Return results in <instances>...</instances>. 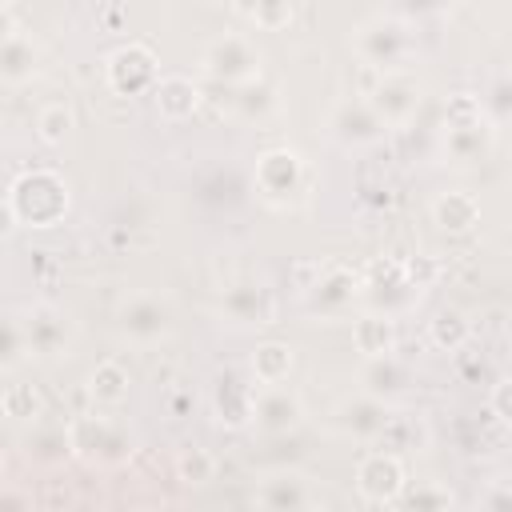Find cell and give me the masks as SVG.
<instances>
[{"mask_svg":"<svg viewBox=\"0 0 512 512\" xmlns=\"http://www.w3.org/2000/svg\"><path fill=\"white\" fill-rule=\"evenodd\" d=\"M4 212H8V228L12 224L52 228L68 212V184L52 168H28L8 184Z\"/></svg>","mask_w":512,"mask_h":512,"instance_id":"cell-1","label":"cell"},{"mask_svg":"<svg viewBox=\"0 0 512 512\" xmlns=\"http://www.w3.org/2000/svg\"><path fill=\"white\" fill-rule=\"evenodd\" d=\"M352 48L360 64L396 72V68H408V60L416 56V32L400 16H372L352 32Z\"/></svg>","mask_w":512,"mask_h":512,"instance_id":"cell-2","label":"cell"},{"mask_svg":"<svg viewBox=\"0 0 512 512\" xmlns=\"http://www.w3.org/2000/svg\"><path fill=\"white\" fill-rule=\"evenodd\" d=\"M104 76H108V88L116 96H136V92H152L160 72H156V52L140 40L116 48L108 60H104Z\"/></svg>","mask_w":512,"mask_h":512,"instance_id":"cell-3","label":"cell"},{"mask_svg":"<svg viewBox=\"0 0 512 512\" xmlns=\"http://www.w3.org/2000/svg\"><path fill=\"white\" fill-rule=\"evenodd\" d=\"M360 288H364V276L352 272L348 264H336L332 260V264H320L316 280L304 288V304L316 316H340L344 308H352V300L360 296Z\"/></svg>","mask_w":512,"mask_h":512,"instance_id":"cell-4","label":"cell"},{"mask_svg":"<svg viewBox=\"0 0 512 512\" xmlns=\"http://www.w3.org/2000/svg\"><path fill=\"white\" fill-rule=\"evenodd\" d=\"M420 96H424V88H420V80H416L408 68L380 72L376 84H372V92H368L372 108L380 112V120H384L388 128L408 124V120L416 116V108H420Z\"/></svg>","mask_w":512,"mask_h":512,"instance_id":"cell-5","label":"cell"},{"mask_svg":"<svg viewBox=\"0 0 512 512\" xmlns=\"http://www.w3.org/2000/svg\"><path fill=\"white\" fill-rule=\"evenodd\" d=\"M204 72L220 84H248L260 76V52L248 36H220L204 48Z\"/></svg>","mask_w":512,"mask_h":512,"instance_id":"cell-6","label":"cell"},{"mask_svg":"<svg viewBox=\"0 0 512 512\" xmlns=\"http://www.w3.org/2000/svg\"><path fill=\"white\" fill-rule=\"evenodd\" d=\"M68 448L80 460H100V464H116L128 456V440L116 424H108L104 416H76L68 424Z\"/></svg>","mask_w":512,"mask_h":512,"instance_id":"cell-7","label":"cell"},{"mask_svg":"<svg viewBox=\"0 0 512 512\" xmlns=\"http://www.w3.org/2000/svg\"><path fill=\"white\" fill-rule=\"evenodd\" d=\"M404 484H408L404 480V460L396 452H388V448L368 452L360 460V468H356V488H360V496L368 504H392V500H400Z\"/></svg>","mask_w":512,"mask_h":512,"instance_id":"cell-8","label":"cell"},{"mask_svg":"<svg viewBox=\"0 0 512 512\" xmlns=\"http://www.w3.org/2000/svg\"><path fill=\"white\" fill-rule=\"evenodd\" d=\"M384 120H380V112L372 108V100L368 96H348V100H340L336 104V112H332V136L340 140V144H348V148H368V144H376L380 136H384Z\"/></svg>","mask_w":512,"mask_h":512,"instance_id":"cell-9","label":"cell"},{"mask_svg":"<svg viewBox=\"0 0 512 512\" xmlns=\"http://www.w3.org/2000/svg\"><path fill=\"white\" fill-rule=\"evenodd\" d=\"M116 324H120V332H124L128 340H136V344H152V340H160V336L172 328V312H168V300H164V296H156V292H140V296L124 300Z\"/></svg>","mask_w":512,"mask_h":512,"instance_id":"cell-10","label":"cell"},{"mask_svg":"<svg viewBox=\"0 0 512 512\" xmlns=\"http://www.w3.org/2000/svg\"><path fill=\"white\" fill-rule=\"evenodd\" d=\"M300 184H304V164L292 148H268L256 160V188L268 200H288L300 192Z\"/></svg>","mask_w":512,"mask_h":512,"instance_id":"cell-11","label":"cell"},{"mask_svg":"<svg viewBox=\"0 0 512 512\" xmlns=\"http://www.w3.org/2000/svg\"><path fill=\"white\" fill-rule=\"evenodd\" d=\"M252 408H256V384H248L240 372L228 368L212 380V412L224 428L252 424Z\"/></svg>","mask_w":512,"mask_h":512,"instance_id":"cell-12","label":"cell"},{"mask_svg":"<svg viewBox=\"0 0 512 512\" xmlns=\"http://www.w3.org/2000/svg\"><path fill=\"white\" fill-rule=\"evenodd\" d=\"M24 336H28V352L32 356H60L68 348V316L52 304H32L24 316Z\"/></svg>","mask_w":512,"mask_h":512,"instance_id":"cell-13","label":"cell"},{"mask_svg":"<svg viewBox=\"0 0 512 512\" xmlns=\"http://www.w3.org/2000/svg\"><path fill=\"white\" fill-rule=\"evenodd\" d=\"M220 308H224L236 324H272V316H276L272 292H268L264 284H256V280L232 284V288L220 296Z\"/></svg>","mask_w":512,"mask_h":512,"instance_id":"cell-14","label":"cell"},{"mask_svg":"<svg viewBox=\"0 0 512 512\" xmlns=\"http://www.w3.org/2000/svg\"><path fill=\"white\" fill-rule=\"evenodd\" d=\"M360 380H364V392H368V396H376V400L388 404V400H396V396L408 392V384H412V368H408L396 352H388V356H372V360L364 364Z\"/></svg>","mask_w":512,"mask_h":512,"instance_id":"cell-15","label":"cell"},{"mask_svg":"<svg viewBox=\"0 0 512 512\" xmlns=\"http://www.w3.org/2000/svg\"><path fill=\"white\" fill-rule=\"evenodd\" d=\"M300 400H296V392H288V388H280V384H264L260 392H256V408H252V420L264 428V432H288V428H296L300 424Z\"/></svg>","mask_w":512,"mask_h":512,"instance_id":"cell-16","label":"cell"},{"mask_svg":"<svg viewBox=\"0 0 512 512\" xmlns=\"http://www.w3.org/2000/svg\"><path fill=\"white\" fill-rule=\"evenodd\" d=\"M152 100H156V112L176 124V120H188L200 108V88L188 76H160L156 88H152Z\"/></svg>","mask_w":512,"mask_h":512,"instance_id":"cell-17","label":"cell"},{"mask_svg":"<svg viewBox=\"0 0 512 512\" xmlns=\"http://www.w3.org/2000/svg\"><path fill=\"white\" fill-rule=\"evenodd\" d=\"M492 136H496L492 120H480V124H468V128H444V152L460 164H472V160L488 156Z\"/></svg>","mask_w":512,"mask_h":512,"instance_id":"cell-18","label":"cell"},{"mask_svg":"<svg viewBox=\"0 0 512 512\" xmlns=\"http://www.w3.org/2000/svg\"><path fill=\"white\" fill-rule=\"evenodd\" d=\"M352 344H356V352H364L368 360L396 352V324H392V316H388V312H384V316H380V312L360 316V320L352 324Z\"/></svg>","mask_w":512,"mask_h":512,"instance_id":"cell-19","label":"cell"},{"mask_svg":"<svg viewBox=\"0 0 512 512\" xmlns=\"http://www.w3.org/2000/svg\"><path fill=\"white\" fill-rule=\"evenodd\" d=\"M432 220L444 232H468L480 220V204L472 192H444L432 200Z\"/></svg>","mask_w":512,"mask_h":512,"instance_id":"cell-20","label":"cell"},{"mask_svg":"<svg viewBox=\"0 0 512 512\" xmlns=\"http://www.w3.org/2000/svg\"><path fill=\"white\" fill-rule=\"evenodd\" d=\"M32 60H36L32 36H24L20 28L16 32H4V40H0V76H4V84L28 80L32 76Z\"/></svg>","mask_w":512,"mask_h":512,"instance_id":"cell-21","label":"cell"},{"mask_svg":"<svg viewBox=\"0 0 512 512\" xmlns=\"http://www.w3.org/2000/svg\"><path fill=\"white\" fill-rule=\"evenodd\" d=\"M256 504H264V508H308L312 504V492H308L304 476L288 472V476L264 480V488L256 492Z\"/></svg>","mask_w":512,"mask_h":512,"instance_id":"cell-22","label":"cell"},{"mask_svg":"<svg viewBox=\"0 0 512 512\" xmlns=\"http://www.w3.org/2000/svg\"><path fill=\"white\" fill-rule=\"evenodd\" d=\"M356 192H360L364 204L388 208L392 196H396V184H392L388 164H380V160H360V168H356Z\"/></svg>","mask_w":512,"mask_h":512,"instance_id":"cell-23","label":"cell"},{"mask_svg":"<svg viewBox=\"0 0 512 512\" xmlns=\"http://www.w3.org/2000/svg\"><path fill=\"white\" fill-rule=\"evenodd\" d=\"M468 336H472V324L464 320L460 308H440V312L432 316V324H428V340H432L440 352H460V348L468 344Z\"/></svg>","mask_w":512,"mask_h":512,"instance_id":"cell-24","label":"cell"},{"mask_svg":"<svg viewBox=\"0 0 512 512\" xmlns=\"http://www.w3.org/2000/svg\"><path fill=\"white\" fill-rule=\"evenodd\" d=\"M288 372H292V348H288V344L268 340V344H260V348L252 352V380H260V384H280V380H288Z\"/></svg>","mask_w":512,"mask_h":512,"instance_id":"cell-25","label":"cell"},{"mask_svg":"<svg viewBox=\"0 0 512 512\" xmlns=\"http://www.w3.org/2000/svg\"><path fill=\"white\" fill-rule=\"evenodd\" d=\"M88 392H92L96 404H120L128 396V368L120 360L96 364V372L88 376Z\"/></svg>","mask_w":512,"mask_h":512,"instance_id":"cell-26","label":"cell"},{"mask_svg":"<svg viewBox=\"0 0 512 512\" xmlns=\"http://www.w3.org/2000/svg\"><path fill=\"white\" fill-rule=\"evenodd\" d=\"M388 416H392V412L384 408V400H376V396H368V392H364L356 404H348V408H344V428H348V432H356V436H372V440H376Z\"/></svg>","mask_w":512,"mask_h":512,"instance_id":"cell-27","label":"cell"},{"mask_svg":"<svg viewBox=\"0 0 512 512\" xmlns=\"http://www.w3.org/2000/svg\"><path fill=\"white\" fill-rule=\"evenodd\" d=\"M380 448H388V452H412V448H420L424 440H428V432H424V424L416 420V416H388L384 420V428H380Z\"/></svg>","mask_w":512,"mask_h":512,"instance_id":"cell-28","label":"cell"},{"mask_svg":"<svg viewBox=\"0 0 512 512\" xmlns=\"http://www.w3.org/2000/svg\"><path fill=\"white\" fill-rule=\"evenodd\" d=\"M480 104H484V112H488V120H492L496 128H508V124H512V72H496V76L488 80Z\"/></svg>","mask_w":512,"mask_h":512,"instance_id":"cell-29","label":"cell"},{"mask_svg":"<svg viewBox=\"0 0 512 512\" xmlns=\"http://www.w3.org/2000/svg\"><path fill=\"white\" fill-rule=\"evenodd\" d=\"M232 8L256 28H284L292 20V0H232Z\"/></svg>","mask_w":512,"mask_h":512,"instance_id":"cell-30","label":"cell"},{"mask_svg":"<svg viewBox=\"0 0 512 512\" xmlns=\"http://www.w3.org/2000/svg\"><path fill=\"white\" fill-rule=\"evenodd\" d=\"M0 408L8 420H36V416H44V396L32 384H8L0 396Z\"/></svg>","mask_w":512,"mask_h":512,"instance_id":"cell-31","label":"cell"},{"mask_svg":"<svg viewBox=\"0 0 512 512\" xmlns=\"http://www.w3.org/2000/svg\"><path fill=\"white\" fill-rule=\"evenodd\" d=\"M72 132V108L64 104V100H52V104H44L40 112H36V136L44 140V144H64V136Z\"/></svg>","mask_w":512,"mask_h":512,"instance_id":"cell-32","label":"cell"},{"mask_svg":"<svg viewBox=\"0 0 512 512\" xmlns=\"http://www.w3.org/2000/svg\"><path fill=\"white\" fill-rule=\"evenodd\" d=\"M480 120H488L480 96H472V92L448 96V104H444V128H468V124H480Z\"/></svg>","mask_w":512,"mask_h":512,"instance_id":"cell-33","label":"cell"},{"mask_svg":"<svg viewBox=\"0 0 512 512\" xmlns=\"http://www.w3.org/2000/svg\"><path fill=\"white\" fill-rule=\"evenodd\" d=\"M212 472H216V460H212L204 448H184V452L176 456V476H180L184 484H208Z\"/></svg>","mask_w":512,"mask_h":512,"instance_id":"cell-34","label":"cell"},{"mask_svg":"<svg viewBox=\"0 0 512 512\" xmlns=\"http://www.w3.org/2000/svg\"><path fill=\"white\" fill-rule=\"evenodd\" d=\"M24 352H28L24 324H20V316H8V324H4V344H0V364H4V368H16Z\"/></svg>","mask_w":512,"mask_h":512,"instance_id":"cell-35","label":"cell"},{"mask_svg":"<svg viewBox=\"0 0 512 512\" xmlns=\"http://www.w3.org/2000/svg\"><path fill=\"white\" fill-rule=\"evenodd\" d=\"M400 500L412 504V508H448V504H452V492H448V488L420 484V488H412V492H400Z\"/></svg>","mask_w":512,"mask_h":512,"instance_id":"cell-36","label":"cell"},{"mask_svg":"<svg viewBox=\"0 0 512 512\" xmlns=\"http://www.w3.org/2000/svg\"><path fill=\"white\" fill-rule=\"evenodd\" d=\"M404 272H408L412 288H428V284L440 276V264L428 260V256H404Z\"/></svg>","mask_w":512,"mask_h":512,"instance_id":"cell-37","label":"cell"},{"mask_svg":"<svg viewBox=\"0 0 512 512\" xmlns=\"http://www.w3.org/2000/svg\"><path fill=\"white\" fill-rule=\"evenodd\" d=\"M488 408H492V416H500L504 424H512V376H504V380L492 384Z\"/></svg>","mask_w":512,"mask_h":512,"instance_id":"cell-38","label":"cell"},{"mask_svg":"<svg viewBox=\"0 0 512 512\" xmlns=\"http://www.w3.org/2000/svg\"><path fill=\"white\" fill-rule=\"evenodd\" d=\"M452 0H396V8H400V16H408V20H424V16H440L444 8H448Z\"/></svg>","mask_w":512,"mask_h":512,"instance_id":"cell-39","label":"cell"},{"mask_svg":"<svg viewBox=\"0 0 512 512\" xmlns=\"http://www.w3.org/2000/svg\"><path fill=\"white\" fill-rule=\"evenodd\" d=\"M164 408H168V416H172V420H180V416L192 408V396H188L184 388H172V392L164 396Z\"/></svg>","mask_w":512,"mask_h":512,"instance_id":"cell-40","label":"cell"},{"mask_svg":"<svg viewBox=\"0 0 512 512\" xmlns=\"http://www.w3.org/2000/svg\"><path fill=\"white\" fill-rule=\"evenodd\" d=\"M484 504H488V508H512V488H500V492H492Z\"/></svg>","mask_w":512,"mask_h":512,"instance_id":"cell-41","label":"cell"}]
</instances>
